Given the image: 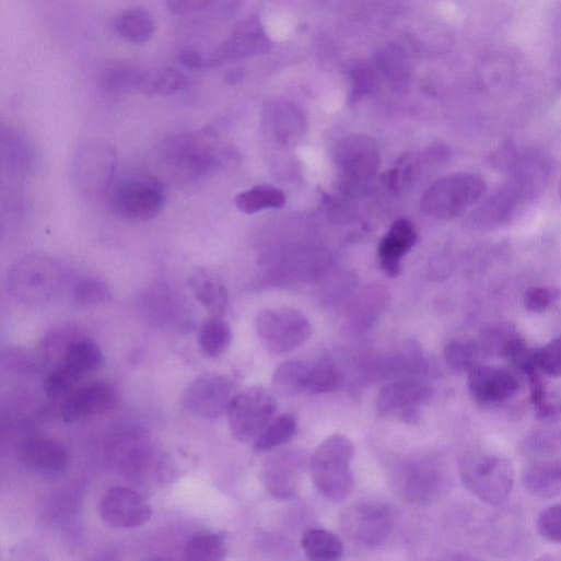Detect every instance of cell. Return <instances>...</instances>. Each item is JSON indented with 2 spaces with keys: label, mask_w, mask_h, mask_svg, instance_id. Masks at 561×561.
<instances>
[{
  "label": "cell",
  "mask_w": 561,
  "mask_h": 561,
  "mask_svg": "<svg viewBox=\"0 0 561 561\" xmlns=\"http://www.w3.org/2000/svg\"><path fill=\"white\" fill-rule=\"evenodd\" d=\"M100 514L114 527L136 528L150 521L152 507L138 491L128 487H113L101 501Z\"/></svg>",
  "instance_id": "obj_15"
},
{
  "label": "cell",
  "mask_w": 561,
  "mask_h": 561,
  "mask_svg": "<svg viewBox=\"0 0 561 561\" xmlns=\"http://www.w3.org/2000/svg\"><path fill=\"white\" fill-rule=\"evenodd\" d=\"M63 283L65 272L59 261L46 255H30L10 269L5 289L22 304L39 305L55 297Z\"/></svg>",
  "instance_id": "obj_4"
},
{
  "label": "cell",
  "mask_w": 561,
  "mask_h": 561,
  "mask_svg": "<svg viewBox=\"0 0 561 561\" xmlns=\"http://www.w3.org/2000/svg\"><path fill=\"white\" fill-rule=\"evenodd\" d=\"M189 81L175 69H160L148 72L142 93L149 96H171L187 90Z\"/></svg>",
  "instance_id": "obj_36"
},
{
  "label": "cell",
  "mask_w": 561,
  "mask_h": 561,
  "mask_svg": "<svg viewBox=\"0 0 561 561\" xmlns=\"http://www.w3.org/2000/svg\"><path fill=\"white\" fill-rule=\"evenodd\" d=\"M104 363V353L94 341L72 339L63 357L46 381V391L58 397L68 393L81 378L96 371Z\"/></svg>",
  "instance_id": "obj_12"
},
{
  "label": "cell",
  "mask_w": 561,
  "mask_h": 561,
  "mask_svg": "<svg viewBox=\"0 0 561 561\" xmlns=\"http://www.w3.org/2000/svg\"><path fill=\"white\" fill-rule=\"evenodd\" d=\"M231 157V152L217 144L207 132L176 135L159 148V159L164 167L173 176L187 180L223 170Z\"/></svg>",
  "instance_id": "obj_1"
},
{
  "label": "cell",
  "mask_w": 561,
  "mask_h": 561,
  "mask_svg": "<svg viewBox=\"0 0 561 561\" xmlns=\"http://www.w3.org/2000/svg\"><path fill=\"white\" fill-rule=\"evenodd\" d=\"M186 558L197 561L222 560L227 553L226 539L221 534H198L186 546Z\"/></svg>",
  "instance_id": "obj_37"
},
{
  "label": "cell",
  "mask_w": 561,
  "mask_h": 561,
  "mask_svg": "<svg viewBox=\"0 0 561 561\" xmlns=\"http://www.w3.org/2000/svg\"><path fill=\"white\" fill-rule=\"evenodd\" d=\"M523 483L529 494L552 499L561 493V459L540 460L529 465L523 474Z\"/></svg>",
  "instance_id": "obj_24"
},
{
  "label": "cell",
  "mask_w": 561,
  "mask_h": 561,
  "mask_svg": "<svg viewBox=\"0 0 561 561\" xmlns=\"http://www.w3.org/2000/svg\"><path fill=\"white\" fill-rule=\"evenodd\" d=\"M218 0H166L168 10L175 15H189L204 11Z\"/></svg>",
  "instance_id": "obj_43"
},
{
  "label": "cell",
  "mask_w": 561,
  "mask_h": 561,
  "mask_svg": "<svg viewBox=\"0 0 561 561\" xmlns=\"http://www.w3.org/2000/svg\"><path fill=\"white\" fill-rule=\"evenodd\" d=\"M0 153H2L0 156H2L3 168L12 176L26 177L37 167L38 153L34 142L14 127H2Z\"/></svg>",
  "instance_id": "obj_20"
},
{
  "label": "cell",
  "mask_w": 561,
  "mask_h": 561,
  "mask_svg": "<svg viewBox=\"0 0 561 561\" xmlns=\"http://www.w3.org/2000/svg\"><path fill=\"white\" fill-rule=\"evenodd\" d=\"M537 530L552 542H561V503L545 509L537 518Z\"/></svg>",
  "instance_id": "obj_41"
},
{
  "label": "cell",
  "mask_w": 561,
  "mask_h": 561,
  "mask_svg": "<svg viewBox=\"0 0 561 561\" xmlns=\"http://www.w3.org/2000/svg\"><path fill=\"white\" fill-rule=\"evenodd\" d=\"M339 170L353 180H366L374 176L381 163L379 150L367 136H350L342 139L335 152Z\"/></svg>",
  "instance_id": "obj_17"
},
{
  "label": "cell",
  "mask_w": 561,
  "mask_h": 561,
  "mask_svg": "<svg viewBox=\"0 0 561 561\" xmlns=\"http://www.w3.org/2000/svg\"><path fill=\"white\" fill-rule=\"evenodd\" d=\"M196 300L212 316H223L229 307V295L222 281L207 270L196 271L189 280Z\"/></svg>",
  "instance_id": "obj_25"
},
{
  "label": "cell",
  "mask_w": 561,
  "mask_h": 561,
  "mask_svg": "<svg viewBox=\"0 0 561 561\" xmlns=\"http://www.w3.org/2000/svg\"><path fill=\"white\" fill-rule=\"evenodd\" d=\"M467 386L477 402L493 405L512 398L517 393L519 383L505 369L480 364L468 373Z\"/></svg>",
  "instance_id": "obj_19"
},
{
  "label": "cell",
  "mask_w": 561,
  "mask_h": 561,
  "mask_svg": "<svg viewBox=\"0 0 561 561\" xmlns=\"http://www.w3.org/2000/svg\"><path fill=\"white\" fill-rule=\"evenodd\" d=\"M117 167L118 153L113 144L102 140L87 141L73 157V183L83 196L102 198L110 191Z\"/></svg>",
  "instance_id": "obj_6"
},
{
  "label": "cell",
  "mask_w": 561,
  "mask_h": 561,
  "mask_svg": "<svg viewBox=\"0 0 561 561\" xmlns=\"http://www.w3.org/2000/svg\"><path fill=\"white\" fill-rule=\"evenodd\" d=\"M148 72L129 65H115L108 68L102 79L106 93L122 95L143 91Z\"/></svg>",
  "instance_id": "obj_29"
},
{
  "label": "cell",
  "mask_w": 561,
  "mask_h": 561,
  "mask_svg": "<svg viewBox=\"0 0 561 561\" xmlns=\"http://www.w3.org/2000/svg\"><path fill=\"white\" fill-rule=\"evenodd\" d=\"M110 202L120 218L130 222H150L165 209V187L153 177H131L113 191Z\"/></svg>",
  "instance_id": "obj_7"
},
{
  "label": "cell",
  "mask_w": 561,
  "mask_h": 561,
  "mask_svg": "<svg viewBox=\"0 0 561 561\" xmlns=\"http://www.w3.org/2000/svg\"><path fill=\"white\" fill-rule=\"evenodd\" d=\"M536 364L540 373L553 378L561 377V337L536 350Z\"/></svg>",
  "instance_id": "obj_40"
},
{
  "label": "cell",
  "mask_w": 561,
  "mask_h": 561,
  "mask_svg": "<svg viewBox=\"0 0 561 561\" xmlns=\"http://www.w3.org/2000/svg\"><path fill=\"white\" fill-rule=\"evenodd\" d=\"M236 394V383L229 376L204 374L186 388L183 406L195 417L217 419L227 413Z\"/></svg>",
  "instance_id": "obj_13"
},
{
  "label": "cell",
  "mask_w": 561,
  "mask_h": 561,
  "mask_svg": "<svg viewBox=\"0 0 561 561\" xmlns=\"http://www.w3.org/2000/svg\"><path fill=\"white\" fill-rule=\"evenodd\" d=\"M140 303L149 314L162 317L177 313L182 306L178 293L164 282L149 285L141 294Z\"/></svg>",
  "instance_id": "obj_33"
},
{
  "label": "cell",
  "mask_w": 561,
  "mask_h": 561,
  "mask_svg": "<svg viewBox=\"0 0 561 561\" xmlns=\"http://www.w3.org/2000/svg\"><path fill=\"white\" fill-rule=\"evenodd\" d=\"M114 388L103 382L92 383L75 391L62 409L67 423H74L109 410L115 404Z\"/></svg>",
  "instance_id": "obj_22"
},
{
  "label": "cell",
  "mask_w": 561,
  "mask_h": 561,
  "mask_svg": "<svg viewBox=\"0 0 561 561\" xmlns=\"http://www.w3.org/2000/svg\"><path fill=\"white\" fill-rule=\"evenodd\" d=\"M416 243L417 233L413 225L408 220H397L381 241L378 248L381 267L388 277H398L402 258Z\"/></svg>",
  "instance_id": "obj_23"
},
{
  "label": "cell",
  "mask_w": 561,
  "mask_h": 561,
  "mask_svg": "<svg viewBox=\"0 0 561 561\" xmlns=\"http://www.w3.org/2000/svg\"><path fill=\"white\" fill-rule=\"evenodd\" d=\"M339 525L352 544L375 548L388 540L395 524L391 512L384 504L359 501L341 512Z\"/></svg>",
  "instance_id": "obj_9"
},
{
  "label": "cell",
  "mask_w": 561,
  "mask_h": 561,
  "mask_svg": "<svg viewBox=\"0 0 561 561\" xmlns=\"http://www.w3.org/2000/svg\"><path fill=\"white\" fill-rule=\"evenodd\" d=\"M179 60L184 67L194 71L209 69L206 54L198 50L188 49L183 51L179 56Z\"/></svg>",
  "instance_id": "obj_45"
},
{
  "label": "cell",
  "mask_w": 561,
  "mask_h": 561,
  "mask_svg": "<svg viewBox=\"0 0 561 561\" xmlns=\"http://www.w3.org/2000/svg\"><path fill=\"white\" fill-rule=\"evenodd\" d=\"M115 34L132 45L149 43L156 33L154 19L144 10L135 9L118 15L113 24Z\"/></svg>",
  "instance_id": "obj_27"
},
{
  "label": "cell",
  "mask_w": 561,
  "mask_h": 561,
  "mask_svg": "<svg viewBox=\"0 0 561 561\" xmlns=\"http://www.w3.org/2000/svg\"><path fill=\"white\" fill-rule=\"evenodd\" d=\"M458 470L467 490L487 504L503 503L513 489V464L496 453L484 449L467 451L459 458Z\"/></svg>",
  "instance_id": "obj_2"
},
{
  "label": "cell",
  "mask_w": 561,
  "mask_h": 561,
  "mask_svg": "<svg viewBox=\"0 0 561 561\" xmlns=\"http://www.w3.org/2000/svg\"><path fill=\"white\" fill-rule=\"evenodd\" d=\"M353 82V95L357 97L374 92L378 84V78L374 68L361 63L355 66L351 73Z\"/></svg>",
  "instance_id": "obj_42"
},
{
  "label": "cell",
  "mask_w": 561,
  "mask_h": 561,
  "mask_svg": "<svg viewBox=\"0 0 561 561\" xmlns=\"http://www.w3.org/2000/svg\"><path fill=\"white\" fill-rule=\"evenodd\" d=\"M444 483L442 469L430 459H405L390 472V486L395 494L413 505H426L436 500Z\"/></svg>",
  "instance_id": "obj_8"
},
{
  "label": "cell",
  "mask_w": 561,
  "mask_h": 561,
  "mask_svg": "<svg viewBox=\"0 0 561 561\" xmlns=\"http://www.w3.org/2000/svg\"><path fill=\"white\" fill-rule=\"evenodd\" d=\"M305 119L301 109L290 103H276L264 113V125L280 141L301 136Z\"/></svg>",
  "instance_id": "obj_26"
},
{
  "label": "cell",
  "mask_w": 561,
  "mask_h": 561,
  "mask_svg": "<svg viewBox=\"0 0 561 561\" xmlns=\"http://www.w3.org/2000/svg\"><path fill=\"white\" fill-rule=\"evenodd\" d=\"M306 557L311 560L329 561L340 559L343 542L331 531L322 528L307 529L301 540Z\"/></svg>",
  "instance_id": "obj_30"
},
{
  "label": "cell",
  "mask_w": 561,
  "mask_h": 561,
  "mask_svg": "<svg viewBox=\"0 0 561 561\" xmlns=\"http://www.w3.org/2000/svg\"><path fill=\"white\" fill-rule=\"evenodd\" d=\"M297 432V421L293 414L287 413L274 418L254 441L257 452L272 451L290 442Z\"/></svg>",
  "instance_id": "obj_34"
},
{
  "label": "cell",
  "mask_w": 561,
  "mask_h": 561,
  "mask_svg": "<svg viewBox=\"0 0 561 561\" xmlns=\"http://www.w3.org/2000/svg\"><path fill=\"white\" fill-rule=\"evenodd\" d=\"M242 80V74L239 72H231L227 77H226V81L227 83L230 84H236L238 83L239 81Z\"/></svg>",
  "instance_id": "obj_46"
},
{
  "label": "cell",
  "mask_w": 561,
  "mask_h": 561,
  "mask_svg": "<svg viewBox=\"0 0 561 561\" xmlns=\"http://www.w3.org/2000/svg\"><path fill=\"white\" fill-rule=\"evenodd\" d=\"M19 455L27 467L43 474L61 472L69 463L66 446L56 440L43 436L25 439L19 446Z\"/></svg>",
  "instance_id": "obj_21"
},
{
  "label": "cell",
  "mask_w": 561,
  "mask_h": 561,
  "mask_svg": "<svg viewBox=\"0 0 561 561\" xmlns=\"http://www.w3.org/2000/svg\"><path fill=\"white\" fill-rule=\"evenodd\" d=\"M354 445L343 434L325 439L311 459V472L317 490L328 500L339 502L352 492L354 476L351 464Z\"/></svg>",
  "instance_id": "obj_3"
},
{
  "label": "cell",
  "mask_w": 561,
  "mask_h": 561,
  "mask_svg": "<svg viewBox=\"0 0 561 561\" xmlns=\"http://www.w3.org/2000/svg\"><path fill=\"white\" fill-rule=\"evenodd\" d=\"M233 340L229 323L222 316H212L201 327L199 344L209 358H219L227 351Z\"/></svg>",
  "instance_id": "obj_32"
},
{
  "label": "cell",
  "mask_w": 561,
  "mask_h": 561,
  "mask_svg": "<svg viewBox=\"0 0 561 561\" xmlns=\"http://www.w3.org/2000/svg\"><path fill=\"white\" fill-rule=\"evenodd\" d=\"M377 67L379 71L397 86H402L408 79L406 56L394 45L384 48L378 54Z\"/></svg>",
  "instance_id": "obj_39"
},
{
  "label": "cell",
  "mask_w": 561,
  "mask_h": 561,
  "mask_svg": "<svg viewBox=\"0 0 561 561\" xmlns=\"http://www.w3.org/2000/svg\"><path fill=\"white\" fill-rule=\"evenodd\" d=\"M487 185L482 177L453 174L433 183L423 194L421 211L430 218L449 221L475 206L484 195Z\"/></svg>",
  "instance_id": "obj_5"
},
{
  "label": "cell",
  "mask_w": 561,
  "mask_h": 561,
  "mask_svg": "<svg viewBox=\"0 0 561 561\" xmlns=\"http://www.w3.org/2000/svg\"><path fill=\"white\" fill-rule=\"evenodd\" d=\"M309 362L289 361L282 363L272 376L273 390L283 397L309 394Z\"/></svg>",
  "instance_id": "obj_28"
},
{
  "label": "cell",
  "mask_w": 561,
  "mask_h": 561,
  "mask_svg": "<svg viewBox=\"0 0 561 561\" xmlns=\"http://www.w3.org/2000/svg\"><path fill=\"white\" fill-rule=\"evenodd\" d=\"M269 49L270 42L260 22L250 19L238 25L230 38L206 56L209 69H211L222 63L265 55Z\"/></svg>",
  "instance_id": "obj_16"
},
{
  "label": "cell",
  "mask_w": 561,
  "mask_h": 561,
  "mask_svg": "<svg viewBox=\"0 0 561 561\" xmlns=\"http://www.w3.org/2000/svg\"><path fill=\"white\" fill-rule=\"evenodd\" d=\"M256 331L266 348L285 354L303 346L312 335L308 318L293 308H269L256 319Z\"/></svg>",
  "instance_id": "obj_10"
},
{
  "label": "cell",
  "mask_w": 561,
  "mask_h": 561,
  "mask_svg": "<svg viewBox=\"0 0 561 561\" xmlns=\"http://www.w3.org/2000/svg\"><path fill=\"white\" fill-rule=\"evenodd\" d=\"M433 396L434 389L430 384L402 377L379 390L376 407L382 416L395 414L406 423L416 424L421 417L420 408Z\"/></svg>",
  "instance_id": "obj_14"
},
{
  "label": "cell",
  "mask_w": 561,
  "mask_h": 561,
  "mask_svg": "<svg viewBox=\"0 0 561 561\" xmlns=\"http://www.w3.org/2000/svg\"><path fill=\"white\" fill-rule=\"evenodd\" d=\"M287 202L285 195L272 186H257L235 197L239 212L253 215L265 210L281 209Z\"/></svg>",
  "instance_id": "obj_31"
},
{
  "label": "cell",
  "mask_w": 561,
  "mask_h": 561,
  "mask_svg": "<svg viewBox=\"0 0 561 561\" xmlns=\"http://www.w3.org/2000/svg\"><path fill=\"white\" fill-rule=\"evenodd\" d=\"M482 357L484 354L479 342L471 340L453 341L444 350L446 364L458 373H469L480 365Z\"/></svg>",
  "instance_id": "obj_35"
},
{
  "label": "cell",
  "mask_w": 561,
  "mask_h": 561,
  "mask_svg": "<svg viewBox=\"0 0 561 561\" xmlns=\"http://www.w3.org/2000/svg\"><path fill=\"white\" fill-rule=\"evenodd\" d=\"M551 299L548 290L541 288L533 289L525 297L526 309L533 313H541L549 307Z\"/></svg>",
  "instance_id": "obj_44"
},
{
  "label": "cell",
  "mask_w": 561,
  "mask_h": 561,
  "mask_svg": "<svg viewBox=\"0 0 561 561\" xmlns=\"http://www.w3.org/2000/svg\"><path fill=\"white\" fill-rule=\"evenodd\" d=\"M72 299L82 307H94L107 303L112 293L107 283L92 276L79 277L71 287Z\"/></svg>",
  "instance_id": "obj_38"
},
{
  "label": "cell",
  "mask_w": 561,
  "mask_h": 561,
  "mask_svg": "<svg viewBox=\"0 0 561 561\" xmlns=\"http://www.w3.org/2000/svg\"><path fill=\"white\" fill-rule=\"evenodd\" d=\"M305 458L297 452H281L269 459L264 466L262 477L267 491L280 500L295 498L302 483Z\"/></svg>",
  "instance_id": "obj_18"
},
{
  "label": "cell",
  "mask_w": 561,
  "mask_h": 561,
  "mask_svg": "<svg viewBox=\"0 0 561 561\" xmlns=\"http://www.w3.org/2000/svg\"><path fill=\"white\" fill-rule=\"evenodd\" d=\"M277 408L273 395L262 387L237 393L227 411L232 435L244 443L255 441L274 419Z\"/></svg>",
  "instance_id": "obj_11"
}]
</instances>
